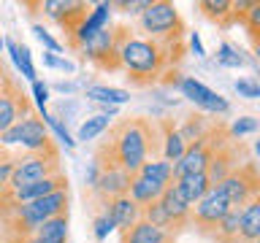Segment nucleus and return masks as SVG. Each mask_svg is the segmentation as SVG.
I'll return each mask as SVG.
<instances>
[{"label": "nucleus", "mask_w": 260, "mask_h": 243, "mask_svg": "<svg viewBox=\"0 0 260 243\" xmlns=\"http://www.w3.org/2000/svg\"><path fill=\"white\" fill-rule=\"evenodd\" d=\"M117 54L119 70H125L133 84L146 87L166 76H174L171 70L182 60L184 49L182 40H152L146 35H138L136 30L117 24Z\"/></svg>", "instance_id": "obj_1"}, {"label": "nucleus", "mask_w": 260, "mask_h": 243, "mask_svg": "<svg viewBox=\"0 0 260 243\" xmlns=\"http://www.w3.org/2000/svg\"><path fill=\"white\" fill-rule=\"evenodd\" d=\"M157 151H160V133L154 130L152 122L141 116H127L109 127V135L98 146L92 159L98 165H117L133 176L141 170L144 162L154 159Z\"/></svg>", "instance_id": "obj_2"}, {"label": "nucleus", "mask_w": 260, "mask_h": 243, "mask_svg": "<svg viewBox=\"0 0 260 243\" xmlns=\"http://www.w3.org/2000/svg\"><path fill=\"white\" fill-rule=\"evenodd\" d=\"M68 200H71V189L62 186L46 197H38V200H30V202H22V206H14V230L16 235H32L44 222L49 219L60 216V214H68Z\"/></svg>", "instance_id": "obj_3"}, {"label": "nucleus", "mask_w": 260, "mask_h": 243, "mask_svg": "<svg viewBox=\"0 0 260 243\" xmlns=\"http://www.w3.org/2000/svg\"><path fill=\"white\" fill-rule=\"evenodd\" d=\"M138 30L152 40H182L184 22L174 3H168V0H152L149 8L138 16Z\"/></svg>", "instance_id": "obj_4"}, {"label": "nucleus", "mask_w": 260, "mask_h": 243, "mask_svg": "<svg viewBox=\"0 0 260 243\" xmlns=\"http://www.w3.org/2000/svg\"><path fill=\"white\" fill-rule=\"evenodd\" d=\"M225 141H231V135H228V130L222 125H217V127H211L201 141L187 143L184 157L174 165V181H176V178H182V176H190V173H206L209 162H211V157H214V151Z\"/></svg>", "instance_id": "obj_5"}, {"label": "nucleus", "mask_w": 260, "mask_h": 243, "mask_svg": "<svg viewBox=\"0 0 260 243\" xmlns=\"http://www.w3.org/2000/svg\"><path fill=\"white\" fill-rule=\"evenodd\" d=\"M60 151H44V154H24V157L14 159V173L8 178V192H16L27 184L44 181V178L60 176Z\"/></svg>", "instance_id": "obj_6"}, {"label": "nucleus", "mask_w": 260, "mask_h": 243, "mask_svg": "<svg viewBox=\"0 0 260 243\" xmlns=\"http://www.w3.org/2000/svg\"><path fill=\"white\" fill-rule=\"evenodd\" d=\"M0 146H22L27 154H44V151H57V146L49 138V130L44 119L30 113L22 122H16L14 127H8L0 135Z\"/></svg>", "instance_id": "obj_7"}, {"label": "nucleus", "mask_w": 260, "mask_h": 243, "mask_svg": "<svg viewBox=\"0 0 260 243\" xmlns=\"http://www.w3.org/2000/svg\"><path fill=\"white\" fill-rule=\"evenodd\" d=\"M76 52L84 57L87 62L98 65L101 70H119V54H117V27H106L87 38L84 44L76 46Z\"/></svg>", "instance_id": "obj_8"}, {"label": "nucleus", "mask_w": 260, "mask_h": 243, "mask_svg": "<svg viewBox=\"0 0 260 243\" xmlns=\"http://www.w3.org/2000/svg\"><path fill=\"white\" fill-rule=\"evenodd\" d=\"M219 186H222V192H225L228 202H231V208H244L252 197H255V194H260L257 165H255V162H244V165L236 168Z\"/></svg>", "instance_id": "obj_9"}, {"label": "nucleus", "mask_w": 260, "mask_h": 243, "mask_svg": "<svg viewBox=\"0 0 260 243\" xmlns=\"http://www.w3.org/2000/svg\"><path fill=\"white\" fill-rule=\"evenodd\" d=\"M228 211H231V202H228L222 186H211V189L203 194V197L192 206V214H190V222H195L201 232H209L219 224V219H222Z\"/></svg>", "instance_id": "obj_10"}, {"label": "nucleus", "mask_w": 260, "mask_h": 243, "mask_svg": "<svg viewBox=\"0 0 260 243\" xmlns=\"http://www.w3.org/2000/svg\"><path fill=\"white\" fill-rule=\"evenodd\" d=\"M179 92H182V97H187L195 108H201L206 113H217V116H222V113L231 111L228 97H222L219 92H214V89H209L203 81L192 78V76H182V81H179Z\"/></svg>", "instance_id": "obj_11"}, {"label": "nucleus", "mask_w": 260, "mask_h": 243, "mask_svg": "<svg viewBox=\"0 0 260 243\" xmlns=\"http://www.w3.org/2000/svg\"><path fill=\"white\" fill-rule=\"evenodd\" d=\"M38 8L44 11V16H49L52 22L60 24L68 32V38L79 30V24L89 14V6L81 3V0H44V3H38Z\"/></svg>", "instance_id": "obj_12"}, {"label": "nucleus", "mask_w": 260, "mask_h": 243, "mask_svg": "<svg viewBox=\"0 0 260 243\" xmlns=\"http://www.w3.org/2000/svg\"><path fill=\"white\" fill-rule=\"evenodd\" d=\"M30 113H32L30 97L24 95L22 87L11 78L3 87V92H0V135H3L8 127H14L16 122H22L24 116H30Z\"/></svg>", "instance_id": "obj_13"}, {"label": "nucleus", "mask_w": 260, "mask_h": 243, "mask_svg": "<svg viewBox=\"0 0 260 243\" xmlns=\"http://www.w3.org/2000/svg\"><path fill=\"white\" fill-rule=\"evenodd\" d=\"M244 162H249V159H247V154H244L241 146H236V141H225V143L214 151V157H211V162H209V170H206L209 184H211V186L222 184L236 168L244 165Z\"/></svg>", "instance_id": "obj_14"}, {"label": "nucleus", "mask_w": 260, "mask_h": 243, "mask_svg": "<svg viewBox=\"0 0 260 243\" xmlns=\"http://www.w3.org/2000/svg\"><path fill=\"white\" fill-rule=\"evenodd\" d=\"M98 168H101V178H98V186H95V197L98 200L109 202L114 197L127 194V189H130V173L127 170H122L117 165H98Z\"/></svg>", "instance_id": "obj_15"}, {"label": "nucleus", "mask_w": 260, "mask_h": 243, "mask_svg": "<svg viewBox=\"0 0 260 243\" xmlns=\"http://www.w3.org/2000/svg\"><path fill=\"white\" fill-rule=\"evenodd\" d=\"M111 14H114V6H111V3H98L95 8H89L87 19L81 22V24H79V30L68 38V44L76 49L79 44H84L87 38H92L95 32H101V30H106V27H111Z\"/></svg>", "instance_id": "obj_16"}, {"label": "nucleus", "mask_w": 260, "mask_h": 243, "mask_svg": "<svg viewBox=\"0 0 260 243\" xmlns=\"http://www.w3.org/2000/svg\"><path fill=\"white\" fill-rule=\"evenodd\" d=\"M103 211L111 216L114 222V230H119V235L130 230L136 222H141V206H136L133 200L127 197V194H122V197H114L109 202H103Z\"/></svg>", "instance_id": "obj_17"}, {"label": "nucleus", "mask_w": 260, "mask_h": 243, "mask_svg": "<svg viewBox=\"0 0 260 243\" xmlns=\"http://www.w3.org/2000/svg\"><path fill=\"white\" fill-rule=\"evenodd\" d=\"M62 186H68V178L60 173V176L44 178V181L27 184V186H22V189H16V192H8V194H11L14 206H22V202H30V200H38V197H46V194H52V192H57V189H62Z\"/></svg>", "instance_id": "obj_18"}, {"label": "nucleus", "mask_w": 260, "mask_h": 243, "mask_svg": "<svg viewBox=\"0 0 260 243\" xmlns=\"http://www.w3.org/2000/svg\"><path fill=\"white\" fill-rule=\"evenodd\" d=\"M184 151H187V143H184V138L179 135V130L171 125V122H160V157L171 162V165H176L179 159L184 157Z\"/></svg>", "instance_id": "obj_19"}, {"label": "nucleus", "mask_w": 260, "mask_h": 243, "mask_svg": "<svg viewBox=\"0 0 260 243\" xmlns=\"http://www.w3.org/2000/svg\"><path fill=\"white\" fill-rule=\"evenodd\" d=\"M160 206H162V211L168 214V219L176 224V230H182V227L190 222V214H192V208L187 206V202L182 200V194L176 192V186L171 184V186H166L162 189V194H160Z\"/></svg>", "instance_id": "obj_20"}, {"label": "nucleus", "mask_w": 260, "mask_h": 243, "mask_svg": "<svg viewBox=\"0 0 260 243\" xmlns=\"http://www.w3.org/2000/svg\"><path fill=\"white\" fill-rule=\"evenodd\" d=\"M122 243H174V235L141 219L130 230L122 232Z\"/></svg>", "instance_id": "obj_21"}, {"label": "nucleus", "mask_w": 260, "mask_h": 243, "mask_svg": "<svg viewBox=\"0 0 260 243\" xmlns=\"http://www.w3.org/2000/svg\"><path fill=\"white\" fill-rule=\"evenodd\" d=\"M176 186V192L182 194V200L187 202V206H195L203 194H206L211 189V184H209V176L206 173H190V176H182V178H176L174 181Z\"/></svg>", "instance_id": "obj_22"}, {"label": "nucleus", "mask_w": 260, "mask_h": 243, "mask_svg": "<svg viewBox=\"0 0 260 243\" xmlns=\"http://www.w3.org/2000/svg\"><path fill=\"white\" fill-rule=\"evenodd\" d=\"M257 235H260V194H255V197L241 208L239 243H252Z\"/></svg>", "instance_id": "obj_23"}, {"label": "nucleus", "mask_w": 260, "mask_h": 243, "mask_svg": "<svg viewBox=\"0 0 260 243\" xmlns=\"http://www.w3.org/2000/svg\"><path fill=\"white\" fill-rule=\"evenodd\" d=\"M138 176H144L146 181H152L157 189H166V186L174 184V165L166 162L162 157H154L149 162H144L141 170H138Z\"/></svg>", "instance_id": "obj_24"}, {"label": "nucleus", "mask_w": 260, "mask_h": 243, "mask_svg": "<svg viewBox=\"0 0 260 243\" xmlns=\"http://www.w3.org/2000/svg\"><path fill=\"white\" fill-rule=\"evenodd\" d=\"M84 97L101 105H117L119 108V105H125L130 100V92L119 87H109V84H92V87H84Z\"/></svg>", "instance_id": "obj_25"}, {"label": "nucleus", "mask_w": 260, "mask_h": 243, "mask_svg": "<svg viewBox=\"0 0 260 243\" xmlns=\"http://www.w3.org/2000/svg\"><path fill=\"white\" fill-rule=\"evenodd\" d=\"M160 194H162V189H157L152 181H146L144 176H138V173H133L130 176V189H127V197L136 202V206H141V208H146V206H152L154 200H160Z\"/></svg>", "instance_id": "obj_26"}, {"label": "nucleus", "mask_w": 260, "mask_h": 243, "mask_svg": "<svg viewBox=\"0 0 260 243\" xmlns=\"http://www.w3.org/2000/svg\"><path fill=\"white\" fill-rule=\"evenodd\" d=\"M239 227H241V208H231L211 230V238L217 243H239Z\"/></svg>", "instance_id": "obj_27"}, {"label": "nucleus", "mask_w": 260, "mask_h": 243, "mask_svg": "<svg viewBox=\"0 0 260 243\" xmlns=\"http://www.w3.org/2000/svg\"><path fill=\"white\" fill-rule=\"evenodd\" d=\"M32 235L44 243H68V214L49 219V222H44Z\"/></svg>", "instance_id": "obj_28"}, {"label": "nucleus", "mask_w": 260, "mask_h": 243, "mask_svg": "<svg viewBox=\"0 0 260 243\" xmlns=\"http://www.w3.org/2000/svg\"><path fill=\"white\" fill-rule=\"evenodd\" d=\"M6 49H8V54H11V60L16 65V70L22 73V78H27L30 84L36 81V65H32V54H30V49L24 46V44H16L14 38H8L6 40Z\"/></svg>", "instance_id": "obj_29"}, {"label": "nucleus", "mask_w": 260, "mask_h": 243, "mask_svg": "<svg viewBox=\"0 0 260 243\" xmlns=\"http://www.w3.org/2000/svg\"><path fill=\"white\" fill-rule=\"evenodd\" d=\"M198 8H201V14L206 16V19L217 22L219 27L233 24V3L231 0H201Z\"/></svg>", "instance_id": "obj_30"}, {"label": "nucleus", "mask_w": 260, "mask_h": 243, "mask_svg": "<svg viewBox=\"0 0 260 243\" xmlns=\"http://www.w3.org/2000/svg\"><path fill=\"white\" fill-rule=\"evenodd\" d=\"M111 127V119L103 116V113H92V116H87V122H81L79 133H76V143L79 141H95L98 135H103L106 130Z\"/></svg>", "instance_id": "obj_31"}, {"label": "nucleus", "mask_w": 260, "mask_h": 243, "mask_svg": "<svg viewBox=\"0 0 260 243\" xmlns=\"http://www.w3.org/2000/svg\"><path fill=\"white\" fill-rule=\"evenodd\" d=\"M176 130H179V135L184 138V143H195L209 133L211 125H206V119H203L201 113H190V116L184 119V125L176 127Z\"/></svg>", "instance_id": "obj_32"}, {"label": "nucleus", "mask_w": 260, "mask_h": 243, "mask_svg": "<svg viewBox=\"0 0 260 243\" xmlns=\"http://www.w3.org/2000/svg\"><path fill=\"white\" fill-rule=\"evenodd\" d=\"M141 219L144 222H149V224H154V227H160V230H166V232H179L176 230V224L168 219V214L162 211V206H160V200H154L152 206H146V208H141Z\"/></svg>", "instance_id": "obj_33"}, {"label": "nucleus", "mask_w": 260, "mask_h": 243, "mask_svg": "<svg viewBox=\"0 0 260 243\" xmlns=\"http://www.w3.org/2000/svg\"><path fill=\"white\" fill-rule=\"evenodd\" d=\"M38 113H41V119H44V125L54 130V135L60 138V143L65 146V149H76V138H73V135L68 133V127H65V122H62L60 116H57V113H49L46 108H41Z\"/></svg>", "instance_id": "obj_34"}, {"label": "nucleus", "mask_w": 260, "mask_h": 243, "mask_svg": "<svg viewBox=\"0 0 260 243\" xmlns=\"http://www.w3.org/2000/svg\"><path fill=\"white\" fill-rule=\"evenodd\" d=\"M217 65H222V68H233V70H239V68H244V57H241V52L236 49L233 44H228V40H222V44L217 46Z\"/></svg>", "instance_id": "obj_35"}, {"label": "nucleus", "mask_w": 260, "mask_h": 243, "mask_svg": "<svg viewBox=\"0 0 260 243\" xmlns=\"http://www.w3.org/2000/svg\"><path fill=\"white\" fill-rule=\"evenodd\" d=\"M257 130H260V119L239 116V119H233L231 127H228V135H231V141H236V138H244V135H255Z\"/></svg>", "instance_id": "obj_36"}, {"label": "nucleus", "mask_w": 260, "mask_h": 243, "mask_svg": "<svg viewBox=\"0 0 260 243\" xmlns=\"http://www.w3.org/2000/svg\"><path fill=\"white\" fill-rule=\"evenodd\" d=\"M241 24H244V30L249 32L252 40L260 38V0H252V6H249V11L244 14Z\"/></svg>", "instance_id": "obj_37"}, {"label": "nucleus", "mask_w": 260, "mask_h": 243, "mask_svg": "<svg viewBox=\"0 0 260 243\" xmlns=\"http://www.w3.org/2000/svg\"><path fill=\"white\" fill-rule=\"evenodd\" d=\"M32 32H36V38L41 40L44 52H52V54H60V52H62V44H60V40H57L52 32L44 27V24H32Z\"/></svg>", "instance_id": "obj_38"}, {"label": "nucleus", "mask_w": 260, "mask_h": 243, "mask_svg": "<svg viewBox=\"0 0 260 243\" xmlns=\"http://www.w3.org/2000/svg\"><path fill=\"white\" fill-rule=\"evenodd\" d=\"M152 0H117V3H111L114 8H119L122 14H127V16H141L146 8H149Z\"/></svg>", "instance_id": "obj_39"}, {"label": "nucleus", "mask_w": 260, "mask_h": 243, "mask_svg": "<svg viewBox=\"0 0 260 243\" xmlns=\"http://www.w3.org/2000/svg\"><path fill=\"white\" fill-rule=\"evenodd\" d=\"M92 227H95V240H106L114 232V222H111V216L106 214V211H101V214L95 216Z\"/></svg>", "instance_id": "obj_40"}, {"label": "nucleus", "mask_w": 260, "mask_h": 243, "mask_svg": "<svg viewBox=\"0 0 260 243\" xmlns=\"http://www.w3.org/2000/svg\"><path fill=\"white\" fill-rule=\"evenodd\" d=\"M233 87H236V92H239V97H247V100H257L260 97V84L252 78H239Z\"/></svg>", "instance_id": "obj_41"}, {"label": "nucleus", "mask_w": 260, "mask_h": 243, "mask_svg": "<svg viewBox=\"0 0 260 243\" xmlns=\"http://www.w3.org/2000/svg\"><path fill=\"white\" fill-rule=\"evenodd\" d=\"M44 65L52 70H62V73H73L76 70V65H73L71 60H65V57H57L52 52H44Z\"/></svg>", "instance_id": "obj_42"}, {"label": "nucleus", "mask_w": 260, "mask_h": 243, "mask_svg": "<svg viewBox=\"0 0 260 243\" xmlns=\"http://www.w3.org/2000/svg\"><path fill=\"white\" fill-rule=\"evenodd\" d=\"M32 100H36V105H38V111L41 108H46V103H49V87L44 84V81H32Z\"/></svg>", "instance_id": "obj_43"}, {"label": "nucleus", "mask_w": 260, "mask_h": 243, "mask_svg": "<svg viewBox=\"0 0 260 243\" xmlns=\"http://www.w3.org/2000/svg\"><path fill=\"white\" fill-rule=\"evenodd\" d=\"M98 178H101V168H98V162H89V168H87V173H84V181L87 186L95 192V186H98Z\"/></svg>", "instance_id": "obj_44"}, {"label": "nucleus", "mask_w": 260, "mask_h": 243, "mask_svg": "<svg viewBox=\"0 0 260 243\" xmlns=\"http://www.w3.org/2000/svg\"><path fill=\"white\" fill-rule=\"evenodd\" d=\"M11 173H14V159H3V162H0V189H6V186H8Z\"/></svg>", "instance_id": "obj_45"}, {"label": "nucleus", "mask_w": 260, "mask_h": 243, "mask_svg": "<svg viewBox=\"0 0 260 243\" xmlns=\"http://www.w3.org/2000/svg\"><path fill=\"white\" fill-rule=\"evenodd\" d=\"M249 6H252V0H236L233 3V22H241L244 14L249 11Z\"/></svg>", "instance_id": "obj_46"}, {"label": "nucleus", "mask_w": 260, "mask_h": 243, "mask_svg": "<svg viewBox=\"0 0 260 243\" xmlns=\"http://www.w3.org/2000/svg\"><path fill=\"white\" fill-rule=\"evenodd\" d=\"M190 49H192L195 57H206V49H203V40H201L198 32H190Z\"/></svg>", "instance_id": "obj_47"}, {"label": "nucleus", "mask_w": 260, "mask_h": 243, "mask_svg": "<svg viewBox=\"0 0 260 243\" xmlns=\"http://www.w3.org/2000/svg\"><path fill=\"white\" fill-rule=\"evenodd\" d=\"M54 89H57V92H62V95H71V92H76V84H71V81H57Z\"/></svg>", "instance_id": "obj_48"}, {"label": "nucleus", "mask_w": 260, "mask_h": 243, "mask_svg": "<svg viewBox=\"0 0 260 243\" xmlns=\"http://www.w3.org/2000/svg\"><path fill=\"white\" fill-rule=\"evenodd\" d=\"M8 81H11V76H8V70L3 68V65H0V92H3V87L8 84Z\"/></svg>", "instance_id": "obj_49"}, {"label": "nucleus", "mask_w": 260, "mask_h": 243, "mask_svg": "<svg viewBox=\"0 0 260 243\" xmlns=\"http://www.w3.org/2000/svg\"><path fill=\"white\" fill-rule=\"evenodd\" d=\"M19 243H44V240H38L36 235H22V238H19Z\"/></svg>", "instance_id": "obj_50"}, {"label": "nucleus", "mask_w": 260, "mask_h": 243, "mask_svg": "<svg viewBox=\"0 0 260 243\" xmlns=\"http://www.w3.org/2000/svg\"><path fill=\"white\" fill-rule=\"evenodd\" d=\"M252 52H255V60L260 62V38H257V40H252Z\"/></svg>", "instance_id": "obj_51"}, {"label": "nucleus", "mask_w": 260, "mask_h": 243, "mask_svg": "<svg viewBox=\"0 0 260 243\" xmlns=\"http://www.w3.org/2000/svg\"><path fill=\"white\" fill-rule=\"evenodd\" d=\"M255 157H257V162H260V138L255 141Z\"/></svg>", "instance_id": "obj_52"}, {"label": "nucleus", "mask_w": 260, "mask_h": 243, "mask_svg": "<svg viewBox=\"0 0 260 243\" xmlns=\"http://www.w3.org/2000/svg\"><path fill=\"white\" fill-rule=\"evenodd\" d=\"M3 49H6V38L0 35V52H3Z\"/></svg>", "instance_id": "obj_53"}, {"label": "nucleus", "mask_w": 260, "mask_h": 243, "mask_svg": "<svg viewBox=\"0 0 260 243\" xmlns=\"http://www.w3.org/2000/svg\"><path fill=\"white\" fill-rule=\"evenodd\" d=\"M252 243H260V235H257V238H255V240H252Z\"/></svg>", "instance_id": "obj_54"}, {"label": "nucleus", "mask_w": 260, "mask_h": 243, "mask_svg": "<svg viewBox=\"0 0 260 243\" xmlns=\"http://www.w3.org/2000/svg\"><path fill=\"white\" fill-rule=\"evenodd\" d=\"M0 65H3V62H0Z\"/></svg>", "instance_id": "obj_55"}]
</instances>
